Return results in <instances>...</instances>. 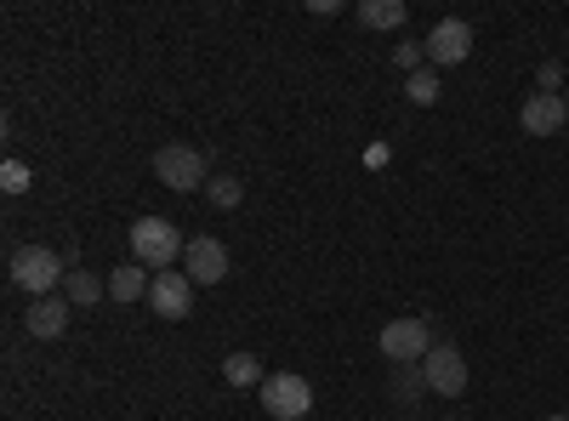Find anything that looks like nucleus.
I'll list each match as a JSON object with an SVG mask.
<instances>
[{
	"label": "nucleus",
	"mask_w": 569,
	"mask_h": 421,
	"mask_svg": "<svg viewBox=\"0 0 569 421\" xmlns=\"http://www.w3.org/2000/svg\"><path fill=\"white\" fill-rule=\"evenodd\" d=\"M182 251H188V240H182V233H177L166 217H137V222H131V262L166 273Z\"/></svg>",
	"instance_id": "obj_1"
},
{
	"label": "nucleus",
	"mask_w": 569,
	"mask_h": 421,
	"mask_svg": "<svg viewBox=\"0 0 569 421\" xmlns=\"http://www.w3.org/2000/svg\"><path fill=\"white\" fill-rule=\"evenodd\" d=\"M63 279H69V268H63L58 251H46V245H23V251H12V285L29 291L34 302H40V297H52Z\"/></svg>",
	"instance_id": "obj_2"
},
{
	"label": "nucleus",
	"mask_w": 569,
	"mask_h": 421,
	"mask_svg": "<svg viewBox=\"0 0 569 421\" xmlns=\"http://www.w3.org/2000/svg\"><path fill=\"white\" fill-rule=\"evenodd\" d=\"M262 410H268L273 421H297V415H308V410H313V382L297 377V370H273V377L262 382Z\"/></svg>",
	"instance_id": "obj_3"
},
{
	"label": "nucleus",
	"mask_w": 569,
	"mask_h": 421,
	"mask_svg": "<svg viewBox=\"0 0 569 421\" xmlns=\"http://www.w3.org/2000/svg\"><path fill=\"white\" fill-rule=\"evenodd\" d=\"M154 177L166 182L171 194H188V189H206V154L200 149H188V143H166L160 154H154Z\"/></svg>",
	"instance_id": "obj_4"
},
{
	"label": "nucleus",
	"mask_w": 569,
	"mask_h": 421,
	"mask_svg": "<svg viewBox=\"0 0 569 421\" xmlns=\"http://www.w3.org/2000/svg\"><path fill=\"white\" fill-rule=\"evenodd\" d=\"M382 353L393 364H421L433 353V331H427V319H388L382 324Z\"/></svg>",
	"instance_id": "obj_5"
},
{
	"label": "nucleus",
	"mask_w": 569,
	"mask_h": 421,
	"mask_svg": "<svg viewBox=\"0 0 569 421\" xmlns=\"http://www.w3.org/2000/svg\"><path fill=\"white\" fill-rule=\"evenodd\" d=\"M467 52H472V23L439 18L427 29V69H456V63H467Z\"/></svg>",
	"instance_id": "obj_6"
},
{
	"label": "nucleus",
	"mask_w": 569,
	"mask_h": 421,
	"mask_svg": "<svg viewBox=\"0 0 569 421\" xmlns=\"http://www.w3.org/2000/svg\"><path fill=\"white\" fill-rule=\"evenodd\" d=\"M421 377H427V393L456 399V393L467 388V359H461V348H456V342H433V353L421 359Z\"/></svg>",
	"instance_id": "obj_7"
},
{
	"label": "nucleus",
	"mask_w": 569,
	"mask_h": 421,
	"mask_svg": "<svg viewBox=\"0 0 569 421\" xmlns=\"http://www.w3.org/2000/svg\"><path fill=\"white\" fill-rule=\"evenodd\" d=\"M182 273L194 279V285H222V279H228V245L211 240V233L188 240V251H182Z\"/></svg>",
	"instance_id": "obj_8"
},
{
	"label": "nucleus",
	"mask_w": 569,
	"mask_h": 421,
	"mask_svg": "<svg viewBox=\"0 0 569 421\" xmlns=\"http://www.w3.org/2000/svg\"><path fill=\"white\" fill-rule=\"evenodd\" d=\"M149 308H154V319H188V308H194V279L188 273H154V285H149Z\"/></svg>",
	"instance_id": "obj_9"
},
{
	"label": "nucleus",
	"mask_w": 569,
	"mask_h": 421,
	"mask_svg": "<svg viewBox=\"0 0 569 421\" xmlns=\"http://www.w3.org/2000/svg\"><path fill=\"white\" fill-rule=\"evenodd\" d=\"M563 120H569V103L563 98H547V91H536V98L518 109V126H525L530 137H558Z\"/></svg>",
	"instance_id": "obj_10"
},
{
	"label": "nucleus",
	"mask_w": 569,
	"mask_h": 421,
	"mask_svg": "<svg viewBox=\"0 0 569 421\" xmlns=\"http://www.w3.org/2000/svg\"><path fill=\"white\" fill-rule=\"evenodd\" d=\"M23 324H29V337H34V342L63 337V331H69V297H40V302H29Z\"/></svg>",
	"instance_id": "obj_11"
},
{
	"label": "nucleus",
	"mask_w": 569,
	"mask_h": 421,
	"mask_svg": "<svg viewBox=\"0 0 569 421\" xmlns=\"http://www.w3.org/2000/svg\"><path fill=\"white\" fill-rule=\"evenodd\" d=\"M149 285H154V273L142 268V262H120L109 273V297L114 302H149Z\"/></svg>",
	"instance_id": "obj_12"
},
{
	"label": "nucleus",
	"mask_w": 569,
	"mask_h": 421,
	"mask_svg": "<svg viewBox=\"0 0 569 421\" xmlns=\"http://www.w3.org/2000/svg\"><path fill=\"white\" fill-rule=\"evenodd\" d=\"M353 18H359L365 29H405L410 7H405V0H359Z\"/></svg>",
	"instance_id": "obj_13"
},
{
	"label": "nucleus",
	"mask_w": 569,
	"mask_h": 421,
	"mask_svg": "<svg viewBox=\"0 0 569 421\" xmlns=\"http://www.w3.org/2000/svg\"><path fill=\"white\" fill-rule=\"evenodd\" d=\"M63 297H69V308H91V302H103V297H109V279H98L91 268H69Z\"/></svg>",
	"instance_id": "obj_14"
},
{
	"label": "nucleus",
	"mask_w": 569,
	"mask_h": 421,
	"mask_svg": "<svg viewBox=\"0 0 569 421\" xmlns=\"http://www.w3.org/2000/svg\"><path fill=\"white\" fill-rule=\"evenodd\" d=\"M222 377H228L233 388H262V382H268V377H262V359H257V353H246V348L222 359Z\"/></svg>",
	"instance_id": "obj_15"
},
{
	"label": "nucleus",
	"mask_w": 569,
	"mask_h": 421,
	"mask_svg": "<svg viewBox=\"0 0 569 421\" xmlns=\"http://www.w3.org/2000/svg\"><path fill=\"white\" fill-rule=\"evenodd\" d=\"M388 393H393V399H405V404H416V399L427 393L421 364H393V382H388Z\"/></svg>",
	"instance_id": "obj_16"
},
{
	"label": "nucleus",
	"mask_w": 569,
	"mask_h": 421,
	"mask_svg": "<svg viewBox=\"0 0 569 421\" xmlns=\"http://www.w3.org/2000/svg\"><path fill=\"white\" fill-rule=\"evenodd\" d=\"M405 91H410V103H416V109H433V103H439V69L410 74V80H405Z\"/></svg>",
	"instance_id": "obj_17"
},
{
	"label": "nucleus",
	"mask_w": 569,
	"mask_h": 421,
	"mask_svg": "<svg viewBox=\"0 0 569 421\" xmlns=\"http://www.w3.org/2000/svg\"><path fill=\"white\" fill-rule=\"evenodd\" d=\"M206 200H211L217 211H233V206L246 200V182H240V177H217V182H206Z\"/></svg>",
	"instance_id": "obj_18"
},
{
	"label": "nucleus",
	"mask_w": 569,
	"mask_h": 421,
	"mask_svg": "<svg viewBox=\"0 0 569 421\" xmlns=\"http://www.w3.org/2000/svg\"><path fill=\"white\" fill-rule=\"evenodd\" d=\"M393 63H399L405 74H421V69H427V40H399V46H393Z\"/></svg>",
	"instance_id": "obj_19"
},
{
	"label": "nucleus",
	"mask_w": 569,
	"mask_h": 421,
	"mask_svg": "<svg viewBox=\"0 0 569 421\" xmlns=\"http://www.w3.org/2000/svg\"><path fill=\"white\" fill-rule=\"evenodd\" d=\"M536 86L547 91V98H563V86H569L563 63H541V69H536Z\"/></svg>",
	"instance_id": "obj_20"
},
{
	"label": "nucleus",
	"mask_w": 569,
	"mask_h": 421,
	"mask_svg": "<svg viewBox=\"0 0 569 421\" xmlns=\"http://www.w3.org/2000/svg\"><path fill=\"white\" fill-rule=\"evenodd\" d=\"M0 189L23 194V189H29V166H23V160H7V166H0Z\"/></svg>",
	"instance_id": "obj_21"
},
{
	"label": "nucleus",
	"mask_w": 569,
	"mask_h": 421,
	"mask_svg": "<svg viewBox=\"0 0 569 421\" xmlns=\"http://www.w3.org/2000/svg\"><path fill=\"white\" fill-rule=\"evenodd\" d=\"M547 421H569V415H547Z\"/></svg>",
	"instance_id": "obj_22"
},
{
	"label": "nucleus",
	"mask_w": 569,
	"mask_h": 421,
	"mask_svg": "<svg viewBox=\"0 0 569 421\" xmlns=\"http://www.w3.org/2000/svg\"><path fill=\"white\" fill-rule=\"evenodd\" d=\"M563 103H569V86H563Z\"/></svg>",
	"instance_id": "obj_23"
},
{
	"label": "nucleus",
	"mask_w": 569,
	"mask_h": 421,
	"mask_svg": "<svg viewBox=\"0 0 569 421\" xmlns=\"http://www.w3.org/2000/svg\"><path fill=\"white\" fill-rule=\"evenodd\" d=\"M445 421H450V415H445Z\"/></svg>",
	"instance_id": "obj_24"
}]
</instances>
